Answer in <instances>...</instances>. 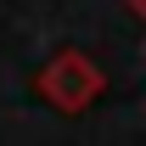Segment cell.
<instances>
[{"mask_svg": "<svg viewBox=\"0 0 146 146\" xmlns=\"http://www.w3.org/2000/svg\"><path fill=\"white\" fill-rule=\"evenodd\" d=\"M39 96L51 101L56 112H84L101 101V90H107V79H101V68H96L84 51H56L45 68H39Z\"/></svg>", "mask_w": 146, "mask_h": 146, "instance_id": "6da1fadb", "label": "cell"}, {"mask_svg": "<svg viewBox=\"0 0 146 146\" xmlns=\"http://www.w3.org/2000/svg\"><path fill=\"white\" fill-rule=\"evenodd\" d=\"M129 11H135V17H141V23H146V0H129Z\"/></svg>", "mask_w": 146, "mask_h": 146, "instance_id": "7a4b0ae2", "label": "cell"}]
</instances>
